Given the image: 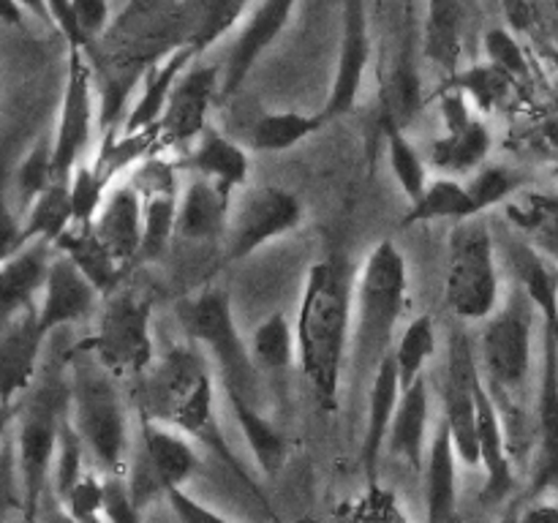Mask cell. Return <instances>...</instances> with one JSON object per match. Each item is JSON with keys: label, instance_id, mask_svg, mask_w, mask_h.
Returning a JSON list of instances; mask_svg holds the SVG:
<instances>
[{"label": "cell", "instance_id": "obj_20", "mask_svg": "<svg viewBox=\"0 0 558 523\" xmlns=\"http://www.w3.org/2000/svg\"><path fill=\"white\" fill-rule=\"evenodd\" d=\"M98 300H101V292L93 287L90 278L74 262L58 254L52 262V270H49V281L44 287L41 300H38V330L49 338L60 327H71L76 321L87 319L98 305Z\"/></svg>", "mask_w": 558, "mask_h": 523}, {"label": "cell", "instance_id": "obj_2", "mask_svg": "<svg viewBox=\"0 0 558 523\" xmlns=\"http://www.w3.org/2000/svg\"><path fill=\"white\" fill-rule=\"evenodd\" d=\"M507 262L534 300L543 319V360L534 398V466L529 496L537 499L558 488V265L523 238L507 243Z\"/></svg>", "mask_w": 558, "mask_h": 523}, {"label": "cell", "instance_id": "obj_31", "mask_svg": "<svg viewBox=\"0 0 558 523\" xmlns=\"http://www.w3.org/2000/svg\"><path fill=\"white\" fill-rule=\"evenodd\" d=\"M507 223L518 238L558 265V194L556 191L521 188L505 205Z\"/></svg>", "mask_w": 558, "mask_h": 523}, {"label": "cell", "instance_id": "obj_53", "mask_svg": "<svg viewBox=\"0 0 558 523\" xmlns=\"http://www.w3.org/2000/svg\"><path fill=\"white\" fill-rule=\"evenodd\" d=\"M16 3L25 9V14L36 16L38 22H44V25H52V20H49V5L47 0H16Z\"/></svg>", "mask_w": 558, "mask_h": 523}, {"label": "cell", "instance_id": "obj_18", "mask_svg": "<svg viewBox=\"0 0 558 523\" xmlns=\"http://www.w3.org/2000/svg\"><path fill=\"white\" fill-rule=\"evenodd\" d=\"M298 0H262L245 25L240 27L238 38H234L232 49H229L227 65H223V82H221V98L234 96L248 80L254 65L259 63L262 54L276 44V38L287 31L292 22Z\"/></svg>", "mask_w": 558, "mask_h": 523}, {"label": "cell", "instance_id": "obj_19", "mask_svg": "<svg viewBox=\"0 0 558 523\" xmlns=\"http://www.w3.org/2000/svg\"><path fill=\"white\" fill-rule=\"evenodd\" d=\"M507 430L505 414L496 403L494 392L488 390L485 379L477 381V439H480V466L485 469L483 501L499 504L515 490V472H512V445Z\"/></svg>", "mask_w": 558, "mask_h": 523}, {"label": "cell", "instance_id": "obj_57", "mask_svg": "<svg viewBox=\"0 0 558 523\" xmlns=\"http://www.w3.org/2000/svg\"><path fill=\"white\" fill-rule=\"evenodd\" d=\"M507 523H510V521H507Z\"/></svg>", "mask_w": 558, "mask_h": 523}, {"label": "cell", "instance_id": "obj_36", "mask_svg": "<svg viewBox=\"0 0 558 523\" xmlns=\"http://www.w3.org/2000/svg\"><path fill=\"white\" fill-rule=\"evenodd\" d=\"M71 227H74V205H71L69 180H54L44 194H38L27 205L25 221H22L25 243L47 240L54 245Z\"/></svg>", "mask_w": 558, "mask_h": 523}, {"label": "cell", "instance_id": "obj_3", "mask_svg": "<svg viewBox=\"0 0 558 523\" xmlns=\"http://www.w3.org/2000/svg\"><path fill=\"white\" fill-rule=\"evenodd\" d=\"M142 414L161 423L174 425L178 430L221 450L227 461L240 472L238 463L229 458L221 445L216 423V370L199 346H172L163 357L147 370L145 406Z\"/></svg>", "mask_w": 558, "mask_h": 523}, {"label": "cell", "instance_id": "obj_40", "mask_svg": "<svg viewBox=\"0 0 558 523\" xmlns=\"http://www.w3.org/2000/svg\"><path fill=\"white\" fill-rule=\"evenodd\" d=\"M515 76H510L507 71L496 69L488 60L485 63H469L466 69H461L458 74L447 76V85L458 87L469 96V101L477 104L483 112H494L501 104L510 98L512 85H515Z\"/></svg>", "mask_w": 558, "mask_h": 523}, {"label": "cell", "instance_id": "obj_24", "mask_svg": "<svg viewBox=\"0 0 558 523\" xmlns=\"http://www.w3.org/2000/svg\"><path fill=\"white\" fill-rule=\"evenodd\" d=\"M142 458L150 466L161 494L167 488H185L202 466L189 434L147 414H142Z\"/></svg>", "mask_w": 558, "mask_h": 523}, {"label": "cell", "instance_id": "obj_22", "mask_svg": "<svg viewBox=\"0 0 558 523\" xmlns=\"http://www.w3.org/2000/svg\"><path fill=\"white\" fill-rule=\"evenodd\" d=\"M196 54H199L196 44H180L167 58L142 71L140 96H136L129 114H125L123 136H140L147 134V131H158V123H161L163 112L169 107V98L174 93V85L183 76V71L194 63Z\"/></svg>", "mask_w": 558, "mask_h": 523}, {"label": "cell", "instance_id": "obj_35", "mask_svg": "<svg viewBox=\"0 0 558 523\" xmlns=\"http://www.w3.org/2000/svg\"><path fill=\"white\" fill-rule=\"evenodd\" d=\"M330 123L325 112H267L251 125V147L259 153H287Z\"/></svg>", "mask_w": 558, "mask_h": 523}, {"label": "cell", "instance_id": "obj_23", "mask_svg": "<svg viewBox=\"0 0 558 523\" xmlns=\"http://www.w3.org/2000/svg\"><path fill=\"white\" fill-rule=\"evenodd\" d=\"M58 256V248L47 240H31L14 254L3 256L0 267V305H3V319L22 314V311H36L41 300L44 287L49 281V270Z\"/></svg>", "mask_w": 558, "mask_h": 523}, {"label": "cell", "instance_id": "obj_16", "mask_svg": "<svg viewBox=\"0 0 558 523\" xmlns=\"http://www.w3.org/2000/svg\"><path fill=\"white\" fill-rule=\"evenodd\" d=\"M483 9L480 0H425L423 52L447 76L466 69L477 41Z\"/></svg>", "mask_w": 558, "mask_h": 523}, {"label": "cell", "instance_id": "obj_46", "mask_svg": "<svg viewBox=\"0 0 558 523\" xmlns=\"http://www.w3.org/2000/svg\"><path fill=\"white\" fill-rule=\"evenodd\" d=\"M483 49H485V60L496 69L507 71L515 80H523L529 74V58L523 52V47L518 44V38L512 36L510 31L505 27H490L485 31L483 36Z\"/></svg>", "mask_w": 558, "mask_h": 523}, {"label": "cell", "instance_id": "obj_32", "mask_svg": "<svg viewBox=\"0 0 558 523\" xmlns=\"http://www.w3.org/2000/svg\"><path fill=\"white\" fill-rule=\"evenodd\" d=\"M58 254H63L65 259L74 262L87 278H90L93 287L101 292V297L112 294L120 287V276H123V265L118 262V256L104 245V240L98 238L93 227H74L63 234V238L54 243Z\"/></svg>", "mask_w": 558, "mask_h": 523}, {"label": "cell", "instance_id": "obj_56", "mask_svg": "<svg viewBox=\"0 0 558 523\" xmlns=\"http://www.w3.org/2000/svg\"><path fill=\"white\" fill-rule=\"evenodd\" d=\"M550 58H554V65L558 69V52H550Z\"/></svg>", "mask_w": 558, "mask_h": 523}, {"label": "cell", "instance_id": "obj_44", "mask_svg": "<svg viewBox=\"0 0 558 523\" xmlns=\"http://www.w3.org/2000/svg\"><path fill=\"white\" fill-rule=\"evenodd\" d=\"M54 180H60L54 172V142L52 136H41L16 169V188H20L22 205H31Z\"/></svg>", "mask_w": 558, "mask_h": 523}, {"label": "cell", "instance_id": "obj_28", "mask_svg": "<svg viewBox=\"0 0 558 523\" xmlns=\"http://www.w3.org/2000/svg\"><path fill=\"white\" fill-rule=\"evenodd\" d=\"M232 196L223 194L216 183L205 178L191 180L180 194L178 238L189 243H213L223 240L232 216Z\"/></svg>", "mask_w": 558, "mask_h": 523}, {"label": "cell", "instance_id": "obj_50", "mask_svg": "<svg viewBox=\"0 0 558 523\" xmlns=\"http://www.w3.org/2000/svg\"><path fill=\"white\" fill-rule=\"evenodd\" d=\"M49 5V20H52V27L65 38L69 47H80L85 49L87 41L82 36L80 20H76V9L74 0H47Z\"/></svg>", "mask_w": 558, "mask_h": 523}, {"label": "cell", "instance_id": "obj_39", "mask_svg": "<svg viewBox=\"0 0 558 523\" xmlns=\"http://www.w3.org/2000/svg\"><path fill=\"white\" fill-rule=\"evenodd\" d=\"M392 354H396L403 387H409L412 381H417L420 376H425V368H428V363L436 354L434 316H414V319L403 327L401 336H398Z\"/></svg>", "mask_w": 558, "mask_h": 523}, {"label": "cell", "instance_id": "obj_10", "mask_svg": "<svg viewBox=\"0 0 558 523\" xmlns=\"http://www.w3.org/2000/svg\"><path fill=\"white\" fill-rule=\"evenodd\" d=\"M85 346L118 379L147 374L156 363L150 300L129 287H118L107 294L96 332L87 338Z\"/></svg>", "mask_w": 558, "mask_h": 523}, {"label": "cell", "instance_id": "obj_8", "mask_svg": "<svg viewBox=\"0 0 558 523\" xmlns=\"http://www.w3.org/2000/svg\"><path fill=\"white\" fill-rule=\"evenodd\" d=\"M505 303L501 294L499 251L490 223L483 216L452 227L447 240L445 305L458 321L477 325L490 319Z\"/></svg>", "mask_w": 558, "mask_h": 523}, {"label": "cell", "instance_id": "obj_29", "mask_svg": "<svg viewBox=\"0 0 558 523\" xmlns=\"http://www.w3.org/2000/svg\"><path fill=\"white\" fill-rule=\"evenodd\" d=\"M458 458L447 423L441 419L430 439L423 469L425 523H452L458 515Z\"/></svg>", "mask_w": 558, "mask_h": 523}, {"label": "cell", "instance_id": "obj_42", "mask_svg": "<svg viewBox=\"0 0 558 523\" xmlns=\"http://www.w3.org/2000/svg\"><path fill=\"white\" fill-rule=\"evenodd\" d=\"M178 191H150L145 194V240H142V256L156 259L167 251L172 238L178 234Z\"/></svg>", "mask_w": 558, "mask_h": 523}, {"label": "cell", "instance_id": "obj_6", "mask_svg": "<svg viewBox=\"0 0 558 523\" xmlns=\"http://www.w3.org/2000/svg\"><path fill=\"white\" fill-rule=\"evenodd\" d=\"M71 423L104 474H125L129 417L118 390V376L82 349L71 363Z\"/></svg>", "mask_w": 558, "mask_h": 523}, {"label": "cell", "instance_id": "obj_21", "mask_svg": "<svg viewBox=\"0 0 558 523\" xmlns=\"http://www.w3.org/2000/svg\"><path fill=\"white\" fill-rule=\"evenodd\" d=\"M47 336L38 330L36 311L3 319L0 336V370H3V409L11 412L16 401L27 396L36 385L38 363H41Z\"/></svg>", "mask_w": 558, "mask_h": 523}, {"label": "cell", "instance_id": "obj_13", "mask_svg": "<svg viewBox=\"0 0 558 523\" xmlns=\"http://www.w3.org/2000/svg\"><path fill=\"white\" fill-rule=\"evenodd\" d=\"M483 376L480 357L466 332L458 327L447 346L445 370V423L450 428L458 458L466 466H480L477 439V381Z\"/></svg>", "mask_w": 558, "mask_h": 523}, {"label": "cell", "instance_id": "obj_9", "mask_svg": "<svg viewBox=\"0 0 558 523\" xmlns=\"http://www.w3.org/2000/svg\"><path fill=\"white\" fill-rule=\"evenodd\" d=\"M71 412V390L60 381H44L20 401L16 417V485L22 523H36L47 477L54 469L60 428Z\"/></svg>", "mask_w": 558, "mask_h": 523}, {"label": "cell", "instance_id": "obj_47", "mask_svg": "<svg viewBox=\"0 0 558 523\" xmlns=\"http://www.w3.org/2000/svg\"><path fill=\"white\" fill-rule=\"evenodd\" d=\"M63 504L80 523H109L107 510H104V479L98 474L85 472V477L74 485Z\"/></svg>", "mask_w": 558, "mask_h": 523}, {"label": "cell", "instance_id": "obj_38", "mask_svg": "<svg viewBox=\"0 0 558 523\" xmlns=\"http://www.w3.org/2000/svg\"><path fill=\"white\" fill-rule=\"evenodd\" d=\"M387 131V161H390V172L396 178L398 188L409 199V205L420 199L428 188V163H425L423 153L417 150L412 139L407 136L403 125L385 123Z\"/></svg>", "mask_w": 558, "mask_h": 523}, {"label": "cell", "instance_id": "obj_43", "mask_svg": "<svg viewBox=\"0 0 558 523\" xmlns=\"http://www.w3.org/2000/svg\"><path fill=\"white\" fill-rule=\"evenodd\" d=\"M85 455H87V447L85 441H82L80 430H76L74 423H71V412H69L63 428H60L58 455H54V469H52V485L60 501H65V496L74 490V485L85 477Z\"/></svg>", "mask_w": 558, "mask_h": 523}, {"label": "cell", "instance_id": "obj_11", "mask_svg": "<svg viewBox=\"0 0 558 523\" xmlns=\"http://www.w3.org/2000/svg\"><path fill=\"white\" fill-rule=\"evenodd\" d=\"M305 207L294 191L283 185H259L248 188L240 196L238 205H232L227 234V259L240 262L248 259L265 245L276 243L278 238H287L303 223Z\"/></svg>", "mask_w": 558, "mask_h": 523}, {"label": "cell", "instance_id": "obj_12", "mask_svg": "<svg viewBox=\"0 0 558 523\" xmlns=\"http://www.w3.org/2000/svg\"><path fill=\"white\" fill-rule=\"evenodd\" d=\"M98 125L96 96H93V69L85 58V49L69 47L65 58V87L60 98L58 125H54V172L60 180H69L76 163L90 147Z\"/></svg>", "mask_w": 558, "mask_h": 523}, {"label": "cell", "instance_id": "obj_45", "mask_svg": "<svg viewBox=\"0 0 558 523\" xmlns=\"http://www.w3.org/2000/svg\"><path fill=\"white\" fill-rule=\"evenodd\" d=\"M466 185L480 216H485V212L499 205L505 207L521 191V180L515 178V172L507 167H499V163H485V167H480Z\"/></svg>", "mask_w": 558, "mask_h": 523}, {"label": "cell", "instance_id": "obj_55", "mask_svg": "<svg viewBox=\"0 0 558 523\" xmlns=\"http://www.w3.org/2000/svg\"><path fill=\"white\" fill-rule=\"evenodd\" d=\"M47 523H80V521H76V518H74V515H71V512H69V510H65V512L54 510V512H49Z\"/></svg>", "mask_w": 558, "mask_h": 523}, {"label": "cell", "instance_id": "obj_49", "mask_svg": "<svg viewBox=\"0 0 558 523\" xmlns=\"http://www.w3.org/2000/svg\"><path fill=\"white\" fill-rule=\"evenodd\" d=\"M163 496H167L169 507H172V512L178 515L180 523H232L229 518H223L221 512H216L213 507L194 499L185 488H167Z\"/></svg>", "mask_w": 558, "mask_h": 523}, {"label": "cell", "instance_id": "obj_33", "mask_svg": "<svg viewBox=\"0 0 558 523\" xmlns=\"http://www.w3.org/2000/svg\"><path fill=\"white\" fill-rule=\"evenodd\" d=\"M223 396H227L229 409H232L234 419H238L240 430H243V439L248 445L259 472L267 474V477H276L283 469V463H287L289 452L283 430H278L248 398L234 396V392H223Z\"/></svg>", "mask_w": 558, "mask_h": 523}, {"label": "cell", "instance_id": "obj_17", "mask_svg": "<svg viewBox=\"0 0 558 523\" xmlns=\"http://www.w3.org/2000/svg\"><path fill=\"white\" fill-rule=\"evenodd\" d=\"M223 71L218 65L191 63L174 85L169 107L158 123V136L169 145H194L207 129V112L221 98Z\"/></svg>", "mask_w": 558, "mask_h": 523}, {"label": "cell", "instance_id": "obj_48", "mask_svg": "<svg viewBox=\"0 0 558 523\" xmlns=\"http://www.w3.org/2000/svg\"><path fill=\"white\" fill-rule=\"evenodd\" d=\"M398 9H403V0H376V14H379V22L381 25L392 27V41H396V47H392V60L381 71H392L412 63V58H409L407 16H403Z\"/></svg>", "mask_w": 558, "mask_h": 523}, {"label": "cell", "instance_id": "obj_34", "mask_svg": "<svg viewBox=\"0 0 558 523\" xmlns=\"http://www.w3.org/2000/svg\"><path fill=\"white\" fill-rule=\"evenodd\" d=\"M480 216L477 205H474L469 185L461 183L452 174H441V178L430 180L425 194L420 196L414 205H409L407 216H403L401 227H414V223L428 221H466V218Z\"/></svg>", "mask_w": 558, "mask_h": 523}, {"label": "cell", "instance_id": "obj_7", "mask_svg": "<svg viewBox=\"0 0 558 523\" xmlns=\"http://www.w3.org/2000/svg\"><path fill=\"white\" fill-rule=\"evenodd\" d=\"M178 321L189 341L205 352L223 392L256 401L259 376L251 343L234 321L232 297L223 287H207L178 305Z\"/></svg>", "mask_w": 558, "mask_h": 523}, {"label": "cell", "instance_id": "obj_54", "mask_svg": "<svg viewBox=\"0 0 558 523\" xmlns=\"http://www.w3.org/2000/svg\"><path fill=\"white\" fill-rule=\"evenodd\" d=\"M3 22L5 25L22 27V22H25V9H22L16 0H3Z\"/></svg>", "mask_w": 558, "mask_h": 523}, {"label": "cell", "instance_id": "obj_4", "mask_svg": "<svg viewBox=\"0 0 558 523\" xmlns=\"http://www.w3.org/2000/svg\"><path fill=\"white\" fill-rule=\"evenodd\" d=\"M537 305L521 283H512L510 294L490 319L483 321L480 336V370L505 414L507 430L526 425L523 398L534 365V325Z\"/></svg>", "mask_w": 558, "mask_h": 523}, {"label": "cell", "instance_id": "obj_14", "mask_svg": "<svg viewBox=\"0 0 558 523\" xmlns=\"http://www.w3.org/2000/svg\"><path fill=\"white\" fill-rule=\"evenodd\" d=\"M439 118L445 134L430 142V163L441 174H474L485 167L494 147V136L485 120L474 114L463 90L447 85L439 96Z\"/></svg>", "mask_w": 558, "mask_h": 523}, {"label": "cell", "instance_id": "obj_37", "mask_svg": "<svg viewBox=\"0 0 558 523\" xmlns=\"http://www.w3.org/2000/svg\"><path fill=\"white\" fill-rule=\"evenodd\" d=\"M251 354L262 374H283L298 357V332L287 314H270L251 336Z\"/></svg>", "mask_w": 558, "mask_h": 523}, {"label": "cell", "instance_id": "obj_27", "mask_svg": "<svg viewBox=\"0 0 558 523\" xmlns=\"http://www.w3.org/2000/svg\"><path fill=\"white\" fill-rule=\"evenodd\" d=\"M428 425H430V392L425 376L403 387L401 403H398L396 419H392L390 436H387V452L407 463L414 474H423L425 458H428Z\"/></svg>", "mask_w": 558, "mask_h": 523}, {"label": "cell", "instance_id": "obj_5", "mask_svg": "<svg viewBox=\"0 0 558 523\" xmlns=\"http://www.w3.org/2000/svg\"><path fill=\"white\" fill-rule=\"evenodd\" d=\"M409 294V265L392 240H379L365 254L354 278V321L349 360L357 370H376L392 352Z\"/></svg>", "mask_w": 558, "mask_h": 523}, {"label": "cell", "instance_id": "obj_1", "mask_svg": "<svg viewBox=\"0 0 558 523\" xmlns=\"http://www.w3.org/2000/svg\"><path fill=\"white\" fill-rule=\"evenodd\" d=\"M354 283L341 259H319L308 267L300 294L298 363L314 398L327 414L338 409L343 368L352 352Z\"/></svg>", "mask_w": 558, "mask_h": 523}, {"label": "cell", "instance_id": "obj_41", "mask_svg": "<svg viewBox=\"0 0 558 523\" xmlns=\"http://www.w3.org/2000/svg\"><path fill=\"white\" fill-rule=\"evenodd\" d=\"M109 183H112V169L104 167L101 161H82L69 178L71 205H74V223L80 227H93V221L101 212L104 202L109 196Z\"/></svg>", "mask_w": 558, "mask_h": 523}, {"label": "cell", "instance_id": "obj_52", "mask_svg": "<svg viewBox=\"0 0 558 523\" xmlns=\"http://www.w3.org/2000/svg\"><path fill=\"white\" fill-rule=\"evenodd\" d=\"M510 523H558V501L545 499V496H537V499L529 501L521 510H512Z\"/></svg>", "mask_w": 558, "mask_h": 523}, {"label": "cell", "instance_id": "obj_26", "mask_svg": "<svg viewBox=\"0 0 558 523\" xmlns=\"http://www.w3.org/2000/svg\"><path fill=\"white\" fill-rule=\"evenodd\" d=\"M98 238L118 256L120 265L142 256L145 240V194L131 180L114 185L104 202L101 212L93 221Z\"/></svg>", "mask_w": 558, "mask_h": 523}, {"label": "cell", "instance_id": "obj_15", "mask_svg": "<svg viewBox=\"0 0 558 523\" xmlns=\"http://www.w3.org/2000/svg\"><path fill=\"white\" fill-rule=\"evenodd\" d=\"M371 58H374V38H371L368 0H343L336 74H332L330 96L322 109L330 123L357 109Z\"/></svg>", "mask_w": 558, "mask_h": 523}, {"label": "cell", "instance_id": "obj_25", "mask_svg": "<svg viewBox=\"0 0 558 523\" xmlns=\"http://www.w3.org/2000/svg\"><path fill=\"white\" fill-rule=\"evenodd\" d=\"M401 396L403 379L401 370H398L396 354L390 352L379 365H376L368 392V419H365L363 436V469L365 479H368L371 485H376V479H379L381 452L387 450V436H390Z\"/></svg>", "mask_w": 558, "mask_h": 523}, {"label": "cell", "instance_id": "obj_30", "mask_svg": "<svg viewBox=\"0 0 558 523\" xmlns=\"http://www.w3.org/2000/svg\"><path fill=\"white\" fill-rule=\"evenodd\" d=\"M189 167L194 169L196 178L210 180L223 194L234 196V191L248 183L251 158L238 142L207 125L199 139L194 142V147H191Z\"/></svg>", "mask_w": 558, "mask_h": 523}, {"label": "cell", "instance_id": "obj_51", "mask_svg": "<svg viewBox=\"0 0 558 523\" xmlns=\"http://www.w3.org/2000/svg\"><path fill=\"white\" fill-rule=\"evenodd\" d=\"M76 20L87 44L96 41L109 27V0H74Z\"/></svg>", "mask_w": 558, "mask_h": 523}]
</instances>
